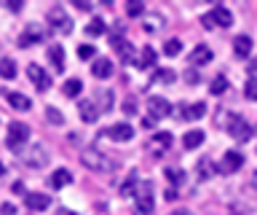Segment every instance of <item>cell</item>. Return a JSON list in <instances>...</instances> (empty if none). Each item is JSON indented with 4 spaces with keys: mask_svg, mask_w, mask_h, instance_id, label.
Here are the masks:
<instances>
[{
    "mask_svg": "<svg viewBox=\"0 0 257 215\" xmlns=\"http://www.w3.org/2000/svg\"><path fill=\"white\" fill-rule=\"evenodd\" d=\"M80 162H83L86 170L99 172V175H110V172H115V162H112V159H110L107 154L96 151V148H83V154H80Z\"/></svg>",
    "mask_w": 257,
    "mask_h": 215,
    "instance_id": "1",
    "label": "cell"
},
{
    "mask_svg": "<svg viewBox=\"0 0 257 215\" xmlns=\"http://www.w3.org/2000/svg\"><path fill=\"white\" fill-rule=\"evenodd\" d=\"M30 137V126L22 124V121H14L11 126H8V134H6V146L11 151H22V146L27 142Z\"/></svg>",
    "mask_w": 257,
    "mask_h": 215,
    "instance_id": "2",
    "label": "cell"
},
{
    "mask_svg": "<svg viewBox=\"0 0 257 215\" xmlns=\"http://www.w3.org/2000/svg\"><path fill=\"white\" fill-rule=\"evenodd\" d=\"M46 19H48V25H51L56 33H64V35L72 33V19H70V14L64 11V6H54Z\"/></svg>",
    "mask_w": 257,
    "mask_h": 215,
    "instance_id": "3",
    "label": "cell"
},
{
    "mask_svg": "<svg viewBox=\"0 0 257 215\" xmlns=\"http://www.w3.org/2000/svg\"><path fill=\"white\" fill-rule=\"evenodd\" d=\"M134 204H137V215H150L153 212V186L150 183H140L134 194Z\"/></svg>",
    "mask_w": 257,
    "mask_h": 215,
    "instance_id": "4",
    "label": "cell"
},
{
    "mask_svg": "<svg viewBox=\"0 0 257 215\" xmlns=\"http://www.w3.org/2000/svg\"><path fill=\"white\" fill-rule=\"evenodd\" d=\"M19 159H22L27 167H43V164L48 162V154H46L43 146H30V148L19 151Z\"/></svg>",
    "mask_w": 257,
    "mask_h": 215,
    "instance_id": "5",
    "label": "cell"
},
{
    "mask_svg": "<svg viewBox=\"0 0 257 215\" xmlns=\"http://www.w3.org/2000/svg\"><path fill=\"white\" fill-rule=\"evenodd\" d=\"M228 134L236 142H246L252 137V126H249L241 116H230V124H228Z\"/></svg>",
    "mask_w": 257,
    "mask_h": 215,
    "instance_id": "6",
    "label": "cell"
},
{
    "mask_svg": "<svg viewBox=\"0 0 257 215\" xmlns=\"http://www.w3.org/2000/svg\"><path fill=\"white\" fill-rule=\"evenodd\" d=\"M169 148H172V132H156L148 142V151L153 156H164L169 154Z\"/></svg>",
    "mask_w": 257,
    "mask_h": 215,
    "instance_id": "7",
    "label": "cell"
},
{
    "mask_svg": "<svg viewBox=\"0 0 257 215\" xmlns=\"http://www.w3.org/2000/svg\"><path fill=\"white\" fill-rule=\"evenodd\" d=\"M27 76H30V81L38 86V92H48V89H51V76H48L40 65H35V62L27 65Z\"/></svg>",
    "mask_w": 257,
    "mask_h": 215,
    "instance_id": "8",
    "label": "cell"
},
{
    "mask_svg": "<svg viewBox=\"0 0 257 215\" xmlns=\"http://www.w3.org/2000/svg\"><path fill=\"white\" fill-rule=\"evenodd\" d=\"M244 167V154H238V151H225V156H222V162L217 170L225 172V175H233L236 170H241Z\"/></svg>",
    "mask_w": 257,
    "mask_h": 215,
    "instance_id": "9",
    "label": "cell"
},
{
    "mask_svg": "<svg viewBox=\"0 0 257 215\" xmlns=\"http://www.w3.org/2000/svg\"><path fill=\"white\" fill-rule=\"evenodd\" d=\"M148 110H150V118L153 121H158V118H166L172 113V102L166 97H150L148 100Z\"/></svg>",
    "mask_w": 257,
    "mask_h": 215,
    "instance_id": "10",
    "label": "cell"
},
{
    "mask_svg": "<svg viewBox=\"0 0 257 215\" xmlns=\"http://www.w3.org/2000/svg\"><path fill=\"white\" fill-rule=\"evenodd\" d=\"M206 17L212 19V25H217V27H230L233 25V14L225 9V6H214Z\"/></svg>",
    "mask_w": 257,
    "mask_h": 215,
    "instance_id": "11",
    "label": "cell"
},
{
    "mask_svg": "<svg viewBox=\"0 0 257 215\" xmlns=\"http://www.w3.org/2000/svg\"><path fill=\"white\" fill-rule=\"evenodd\" d=\"M40 41H43V30H40L38 25H30V27L19 35V46H22V49H30V46H35V43H40Z\"/></svg>",
    "mask_w": 257,
    "mask_h": 215,
    "instance_id": "12",
    "label": "cell"
},
{
    "mask_svg": "<svg viewBox=\"0 0 257 215\" xmlns=\"http://www.w3.org/2000/svg\"><path fill=\"white\" fill-rule=\"evenodd\" d=\"M206 62H212V49H209L206 43L193 46V54H190V67H201V65H206Z\"/></svg>",
    "mask_w": 257,
    "mask_h": 215,
    "instance_id": "13",
    "label": "cell"
},
{
    "mask_svg": "<svg viewBox=\"0 0 257 215\" xmlns=\"http://www.w3.org/2000/svg\"><path fill=\"white\" fill-rule=\"evenodd\" d=\"M107 137L115 140V142H128V140L134 137V129L128 124H112L110 129H107Z\"/></svg>",
    "mask_w": 257,
    "mask_h": 215,
    "instance_id": "14",
    "label": "cell"
},
{
    "mask_svg": "<svg viewBox=\"0 0 257 215\" xmlns=\"http://www.w3.org/2000/svg\"><path fill=\"white\" fill-rule=\"evenodd\" d=\"M78 110H80V118H83L86 124H94L96 118L102 116V110L96 108V102H91V100H83V102L78 105Z\"/></svg>",
    "mask_w": 257,
    "mask_h": 215,
    "instance_id": "15",
    "label": "cell"
},
{
    "mask_svg": "<svg viewBox=\"0 0 257 215\" xmlns=\"http://www.w3.org/2000/svg\"><path fill=\"white\" fill-rule=\"evenodd\" d=\"M91 73H94V78L104 81V78H110V76H112V62H110L107 57H96V59H94V65H91Z\"/></svg>",
    "mask_w": 257,
    "mask_h": 215,
    "instance_id": "16",
    "label": "cell"
},
{
    "mask_svg": "<svg viewBox=\"0 0 257 215\" xmlns=\"http://www.w3.org/2000/svg\"><path fill=\"white\" fill-rule=\"evenodd\" d=\"M233 54H236V57H249V54H252V38L249 35H238L236 41H233Z\"/></svg>",
    "mask_w": 257,
    "mask_h": 215,
    "instance_id": "17",
    "label": "cell"
},
{
    "mask_svg": "<svg viewBox=\"0 0 257 215\" xmlns=\"http://www.w3.org/2000/svg\"><path fill=\"white\" fill-rule=\"evenodd\" d=\"M24 202H27V207L30 210H46L48 204H51V199H48L46 194H38V191H32V194H27V199H24Z\"/></svg>",
    "mask_w": 257,
    "mask_h": 215,
    "instance_id": "18",
    "label": "cell"
},
{
    "mask_svg": "<svg viewBox=\"0 0 257 215\" xmlns=\"http://www.w3.org/2000/svg\"><path fill=\"white\" fill-rule=\"evenodd\" d=\"M48 183H51V188H64V186H70V183H72V172L70 170H56Z\"/></svg>",
    "mask_w": 257,
    "mask_h": 215,
    "instance_id": "19",
    "label": "cell"
},
{
    "mask_svg": "<svg viewBox=\"0 0 257 215\" xmlns=\"http://www.w3.org/2000/svg\"><path fill=\"white\" fill-rule=\"evenodd\" d=\"M48 59H51V65L54 70H64V49L62 46H48Z\"/></svg>",
    "mask_w": 257,
    "mask_h": 215,
    "instance_id": "20",
    "label": "cell"
},
{
    "mask_svg": "<svg viewBox=\"0 0 257 215\" xmlns=\"http://www.w3.org/2000/svg\"><path fill=\"white\" fill-rule=\"evenodd\" d=\"M8 102H11V108L14 110H30V97H24V94H19V92H8Z\"/></svg>",
    "mask_w": 257,
    "mask_h": 215,
    "instance_id": "21",
    "label": "cell"
},
{
    "mask_svg": "<svg viewBox=\"0 0 257 215\" xmlns=\"http://www.w3.org/2000/svg\"><path fill=\"white\" fill-rule=\"evenodd\" d=\"M182 110H185L182 118H190V121H193V118L198 121V118H204V116H206V105H204V102H196V105H185Z\"/></svg>",
    "mask_w": 257,
    "mask_h": 215,
    "instance_id": "22",
    "label": "cell"
},
{
    "mask_svg": "<svg viewBox=\"0 0 257 215\" xmlns=\"http://www.w3.org/2000/svg\"><path fill=\"white\" fill-rule=\"evenodd\" d=\"M104 30H107V25H104V19L102 17H94L91 22L86 25V35H91V38H99Z\"/></svg>",
    "mask_w": 257,
    "mask_h": 215,
    "instance_id": "23",
    "label": "cell"
},
{
    "mask_svg": "<svg viewBox=\"0 0 257 215\" xmlns=\"http://www.w3.org/2000/svg\"><path fill=\"white\" fill-rule=\"evenodd\" d=\"M201 142H204V132H201V129H193V132H188V134H185L182 146L188 148V151H193V148H198Z\"/></svg>",
    "mask_w": 257,
    "mask_h": 215,
    "instance_id": "24",
    "label": "cell"
},
{
    "mask_svg": "<svg viewBox=\"0 0 257 215\" xmlns=\"http://www.w3.org/2000/svg\"><path fill=\"white\" fill-rule=\"evenodd\" d=\"M137 188H140V178H137V172H132V175H128V180L120 186V196H134Z\"/></svg>",
    "mask_w": 257,
    "mask_h": 215,
    "instance_id": "25",
    "label": "cell"
},
{
    "mask_svg": "<svg viewBox=\"0 0 257 215\" xmlns=\"http://www.w3.org/2000/svg\"><path fill=\"white\" fill-rule=\"evenodd\" d=\"M112 102H115V97H112L110 89H102L99 94H96V108H99V110H110Z\"/></svg>",
    "mask_w": 257,
    "mask_h": 215,
    "instance_id": "26",
    "label": "cell"
},
{
    "mask_svg": "<svg viewBox=\"0 0 257 215\" xmlns=\"http://www.w3.org/2000/svg\"><path fill=\"white\" fill-rule=\"evenodd\" d=\"M156 57H158V54H156V49H150V46H145V51H142V57H140V62H137V67H153V65H156Z\"/></svg>",
    "mask_w": 257,
    "mask_h": 215,
    "instance_id": "27",
    "label": "cell"
},
{
    "mask_svg": "<svg viewBox=\"0 0 257 215\" xmlns=\"http://www.w3.org/2000/svg\"><path fill=\"white\" fill-rule=\"evenodd\" d=\"M80 89H83V84H80L78 78H70V81H64V86H62V94H64V97H78Z\"/></svg>",
    "mask_w": 257,
    "mask_h": 215,
    "instance_id": "28",
    "label": "cell"
},
{
    "mask_svg": "<svg viewBox=\"0 0 257 215\" xmlns=\"http://www.w3.org/2000/svg\"><path fill=\"white\" fill-rule=\"evenodd\" d=\"M0 78H8V81H11V78H16V62L14 59H0Z\"/></svg>",
    "mask_w": 257,
    "mask_h": 215,
    "instance_id": "29",
    "label": "cell"
},
{
    "mask_svg": "<svg viewBox=\"0 0 257 215\" xmlns=\"http://www.w3.org/2000/svg\"><path fill=\"white\" fill-rule=\"evenodd\" d=\"M214 170H217V167L212 164V159H201V162H198V178L201 180H206V178H212V175H214Z\"/></svg>",
    "mask_w": 257,
    "mask_h": 215,
    "instance_id": "30",
    "label": "cell"
},
{
    "mask_svg": "<svg viewBox=\"0 0 257 215\" xmlns=\"http://www.w3.org/2000/svg\"><path fill=\"white\" fill-rule=\"evenodd\" d=\"M164 54H166V57H180V54H182V43L177 41V38L166 41V43H164Z\"/></svg>",
    "mask_w": 257,
    "mask_h": 215,
    "instance_id": "31",
    "label": "cell"
},
{
    "mask_svg": "<svg viewBox=\"0 0 257 215\" xmlns=\"http://www.w3.org/2000/svg\"><path fill=\"white\" fill-rule=\"evenodd\" d=\"M209 92H212V94H225V92H228V78L217 76L214 81H212V89H209Z\"/></svg>",
    "mask_w": 257,
    "mask_h": 215,
    "instance_id": "32",
    "label": "cell"
},
{
    "mask_svg": "<svg viewBox=\"0 0 257 215\" xmlns=\"http://www.w3.org/2000/svg\"><path fill=\"white\" fill-rule=\"evenodd\" d=\"M164 175H166V180L172 183V188H174V186H180V183L185 180V175H182V170H172V167H169V170H166Z\"/></svg>",
    "mask_w": 257,
    "mask_h": 215,
    "instance_id": "33",
    "label": "cell"
},
{
    "mask_svg": "<svg viewBox=\"0 0 257 215\" xmlns=\"http://www.w3.org/2000/svg\"><path fill=\"white\" fill-rule=\"evenodd\" d=\"M244 97L252 100V102H257V78H249V81H246V86H244Z\"/></svg>",
    "mask_w": 257,
    "mask_h": 215,
    "instance_id": "34",
    "label": "cell"
},
{
    "mask_svg": "<svg viewBox=\"0 0 257 215\" xmlns=\"http://www.w3.org/2000/svg\"><path fill=\"white\" fill-rule=\"evenodd\" d=\"M126 14H128V17H142V14H145V3H140V0L126 3Z\"/></svg>",
    "mask_w": 257,
    "mask_h": 215,
    "instance_id": "35",
    "label": "cell"
},
{
    "mask_svg": "<svg viewBox=\"0 0 257 215\" xmlns=\"http://www.w3.org/2000/svg\"><path fill=\"white\" fill-rule=\"evenodd\" d=\"M153 81H158V84H172V81H174V73H172V70H158V73L153 76Z\"/></svg>",
    "mask_w": 257,
    "mask_h": 215,
    "instance_id": "36",
    "label": "cell"
},
{
    "mask_svg": "<svg viewBox=\"0 0 257 215\" xmlns=\"http://www.w3.org/2000/svg\"><path fill=\"white\" fill-rule=\"evenodd\" d=\"M94 54H96V49H94V46H80V49H78V57L80 59H94Z\"/></svg>",
    "mask_w": 257,
    "mask_h": 215,
    "instance_id": "37",
    "label": "cell"
},
{
    "mask_svg": "<svg viewBox=\"0 0 257 215\" xmlns=\"http://www.w3.org/2000/svg\"><path fill=\"white\" fill-rule=\"evenodd\" d=\"M123 113H126V116H134V113H137V100H134V97H126V100H123Z\"/></svg>",
    "mask_w": 257,
    "mask_h": 215,
    "instance_id": "38",
    "label": "cell"
},
{
    "mask_svg": "<svg viewBox=\"0 0 257 215\" xmlns=\"http://www.w3.org/2000/svg\"><path fill=\"white\" fill-rule=\"evenodd\" d=\"M46 116H48V121H51V124H62V113L56 108H46Z\"/></svg>",
    "mask_w": 257,
    "mask_h": 215,
    "instance_id": "39",
    "label": "cell"
},
{
    "mask_svg": "<svg viewBox=\"0 0 257 215\" xmlns=\"http://www.w3.org/2000/svg\"><path fill=\"white\" fill-rule=\"evenodd\" d=\"M145 30H148V33H158V30H161V17H153V19H148V25H145Z\"/></svg>",
    "mask_w": 257,
    "mask_h": 215,
    "instance_id": "40",
    "label": "cell"
},
{
    "mask_svg": "<svg viewBox=\"0 0 257 215\" xmlns=\"http://www.w3.org/2000/svg\"><path fill=\"white\" fill-rule=\"evenodd\" d=\"M185 81H188V84H198V70H185Z\"/></svg>",
    "mask_w": 257,
    "mask_h": 215,
    "instance_id": "41",
    "label": "cell"
},
{
    "mask_svg": "<svg viewBox=\"0 0 257 215\" xmlns=\"http://www.w3.org/2000/svg\"><path fill=\"white\" fill-rule=\"evenodd\" d=\"M75 3V9H80V11H88L91 9V3H86V0H72Z\"/></svg>",
    "mask_w": 257,
    "mask_h": 215,
    "instance_id": "42",
    "label": "cell"
},
{
    "mask_svg": "<svg viewBox=\"0 0 257 215\" xmlns=\"http://www.w3.org/2000/svg\"><path fill=\"white\" fill-rule=\"evenodd\" d=\"M14 204H0V215H14Z\"/></svg>",
    "mask_w": 257,
    "mask_h": 215,
    "instance_id": "43",
    "label": "cell"
},
{
    "mask_svg": "<svg viewBox=\"0 0 257 215\" xmlns=\"http://www.w3.org/2000/svg\"><path fill=\"white\" fill-rule=\"evenodd\" d=\"M22 0H8V9H11V11H22Z\"/></svg>",
    "mask_w": 257,
    "mask_h": 215,
    "instance_id": "44",
    "label": "cell"
},
{
    "mask_svg": "<svg viewBox=\"0 0 257 215\" xmlns=\"http://www.w3.org/2000/svg\"><path fill=\"white\" fill-rule=\"evenodd\" d=\"M166 199H169V202H172V199H177V191H174V188H166Z\"/></svg>",
    "mask_w": 257,
    "mask_h": 215,
    "instance_id": "45",
    "label": "cell"
},
{
    "mask_svg": "<svg viewBox=\"0 0 257 215\" xmlns=\"http://www.w3.org/2000/svg\"><path fill=\"white\" fill-rule=\"evenodd\" d=\"M172 215H190V212H188V210H174Z\"/></svg>",
    "mask_w": 257,
    "mask_h": 215,
    "instance_id": "46",
    "label": "cell"
},
{
    "mask_svg": "<svg viewBox=\"0 0 257 215\" xmlns=\"http://www.w3.org/2000/svg\"><path fill=\"white\" fill-rule=\"evenodd\" d=\"M59 215H75V212H70V210H59Z\"/></svg>",
    "mask_w": 257,
    "mask_h": 215,
    "instance_id": "47",
    "label": "cell"
},
{
    "mask_svg": "<svg viewBox=\"0 0 257 215\" xmlns=\"http://www.w3.org/2000/svg\"><path fill=\"white\" fill-rule=\"evenodd\" d=\"M252 183H254V186H257V172H254V178H252Z\"/></svg>",
    "mask_w": 257,
    "mask_h": 215,
    "instance_id": "48",
    "label": "cell"
},
{
    "mask_svg": "<svg viewBox=\"0 0 257 215\" xmlns=\"http://www.w3.org/2000/svg\"><path fill=\"white\" fill-rule=\"evenodd\" d=\"M3 172H6V167H3V164H0V175H3Z\"/></svg>",
    "mask_w": 257,
    "mask_h": 215,
    "instance_id": "49",
    "label": "cell"
}]
</instances>
